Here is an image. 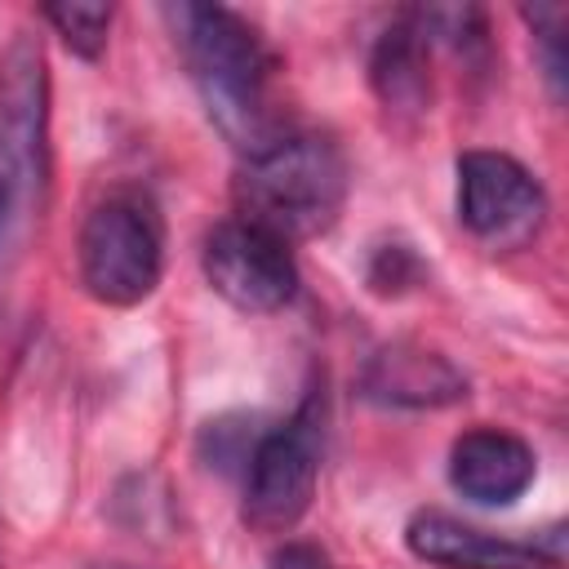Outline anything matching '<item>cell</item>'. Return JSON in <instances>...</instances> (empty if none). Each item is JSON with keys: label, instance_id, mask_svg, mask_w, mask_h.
<instances>
[{"label": "cell", "instance_id": "277c9868", "mask_svg": "<svg viewBox=\"0 0 569 569\" xmlns=\"http://www.w3.org/2000/svg\"><path fill=\"white\" fill-rule=\"evenodd\" d=\"M164 271V227L138 191H111L80 227V284L102 307H138Z\"/></svg>", "mask_w": 569, "mask_h": 569}, {"label": "cell", "instance_id": "5bb4252c", "mask_svg": "<svg viewBox=\"0 0 569 569\" xmlns=\"http://www.w3.org/2000/svg\"><path fill=\"white\" fill-rule=\"evenodd\" d=\"M418 280V258L405 244H382L369 262V284L373 293H400Z\"/></svg>", "mask_w": 569, "mask_h": 569}, {"label": "cell", "instance_id": "4fadbf2b", "mask_svg": "<svg viewBox=\"0 0 569 569\" xmlns=\"http://www.w3.org/2000/svg\"><path fill=\"white\" fill-rule=\"evenodd\" d=\"M520 18L533 27V44L542 49L547 80L560 93V84H565V22H569V13L560 4H533V9H520Z\"/></svg>", "mask_w": 569, "mask_h": 569}, {"label": "cell", "instance_id": "8992f818", "mask_svg": "<svg viewBox=\"0 0 569 569\" xmlns=\"http://www.w3.org/2000/svg\"><path fill=\"white\" fill-rule=\"evenodd\" d=\"M204 280L218 298H227L236 311L271 316L293 302L298 293V262L293 244L249 218H222L200 249Z\"/></svg>", "mask_w": 569, "mask_h": 569}, {"label": "cell", "instance_id": "9a60e30c", "mask_svg": "<svg viewBox=\"0 0 569 569\" xmlns=\"http://www.w3.org/2000/svg\"><path fill=\"white\" fill-rule=\"evenodd\" d=\"M271 569H329V560H325L316 547L293 542V547H284V551L271 560Z\"/></svg>", "mask_w": 569, "mask_h": 569}, {"label": "cell", "instance_id": "6da1fadb", "mask_svg": "<svg viewBox=\"0 0 569 569\" xmlns=\"http://www.w3.org/2000/svg\"><path fill=\"white\" fill-rule=\"evenodd\" d=\"M182 62L204 98L209 120L244 156L262 151L289 124L276 111V53L267 40L222 4H169L164 9Z\"/></svg>", "mask_w": 569, "mask_h": 569}, {"label": "cell", "instance_id": "7c38bea8", "mask_svg": "<svg viewBox=\"0 0 569 569\" xmlns=\"http://www.w3.org/2000/svg\"><path fill=\"white\" fill-rule=\"evenodd\" d=\"M40 13L62 36V44L80 58H98L107 49V31H111V18H116V9H107V4H71V0L44 4Z\"/></svg>", "mask_w": 569, "mask_h": 569}, {"label": "cell", "instance_id": "ba28073f", "mask_svg": "<svg viewBox=\"0 0 569 569\" xmlns=\"http://www.w3.org/2000/svg\"><path fill=\"white\" fill-rule=\"evenodd\" d=\"M405 542L418 560L440 569H560L565 560L560 529L551 533V542H511L445 511H418L405 529Z\"/></svg>", "mask_w": 569, "mask_h": 569}, {"label": "cell", "instance_id": "3957f363", "mask_svg": "<svg viewBox=\"0 0 569 569\" xmlns=\"http://www.w3.org/2000/svg\"><path fill=\"white\" fill-rule=\"evenodd\" d=\"M49 164V76L36 36H13L0 53V271L27 209L40 200Z\"/></svg>", "mask_w": 569, "mask_h": 569}, {"label": "cell", "instance_id": "7a4b0ae2", "mask_svg": "<svg viewBox=\"0 0 569 569\" xmlns=\"http://www.w3.org/2000/svg\"><path fill=\"white\" fill-rule=\"evenodd\" d=\"M240 218L293 240L329 231L347 200V156L325 133H280L262 151L244 156L236 178Z\"/></svg>", "mask_w": 569, "mask_h": 569}, {"label": "cell", "instance_id": "52a82bcc", "mask_svg": "<svg viewBox=\"0 0 569 569\" xmlns=\"http://www.w3.org/2000/svg\"><path fill=\"white\" fill-rule=\"evenodd\" d=\"M458 222L489 249H525L547 222L538 178L502 151L458 156Z\"/></svg>", "mask_w": 569, "mask_h": 569}, {"label": "cell", "instance_id": "30bf717a", "mask_svg": "<svg viewBox=\"0 0 569 569\" xmlns=\"http://www.w3.org/2000/svg\"><path fill=\"white\" fill-rule=\"evenodd\" d=\"M360 387H365L369 400L391 405V409H445V405L467 396L462 369L449 356H440V351H431L422 342L382 347L365 365Z\"/></svg>", "mask_w": 569, "mask_h": 569}, {"label": "cell", "instance_id": "5b68a950", "mask_svg": "<svg viewBox=\"0 0 569 569\" xmlns=\"http://www.w3.org/2000/svg\"><path fill=\"white\" fill-rule=\"evenodd\" d=\"M320 453H325V400L311 391L298 413L280 427L258 431L249 458H244V525L258 533H289L320 480Z\"/></svg>", "mask_w": 569, "mask_h": 569}, {"label": "cell", "instance_id": "8fae6325", "mask_svg": "<svg viewBox=\"0 0 569 569\" xmlns=\"http://www.w3.org/2000/svg\"><path fill=\"white\" fill-rule=\"evenodd\" d=\"M427 49H431V36L418 18V9L400 13L382 40L373 44V58H369V80L382 98L387 111H409L418 116L427 107Z\"/></svg>", "mask_w": 569, "mask_h": 569}, {"label": "cell", "instance_id": "9c48e42d", "mask_svg": "<svg viewBox=\"0 0 569 569\" xmlns=\"http://www.w3.org/2000/svg\"><path fill=\"white\" fill-rule=\"evenodd\" d=\"M538 476L533 449L502 427H471L449 449V485L476 507H511Z\"/></svg>", "mask_w": 569, "mask_h": 569}]
</instances>
